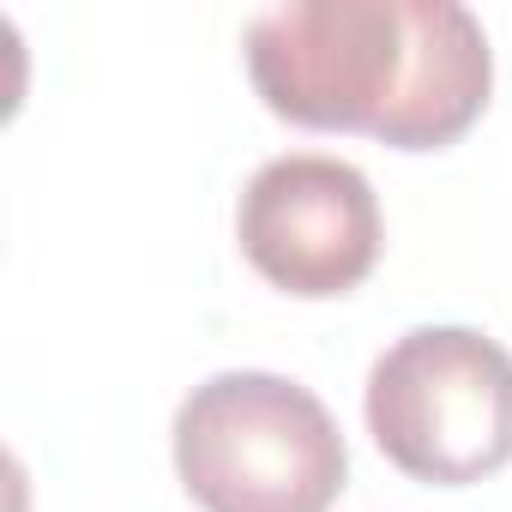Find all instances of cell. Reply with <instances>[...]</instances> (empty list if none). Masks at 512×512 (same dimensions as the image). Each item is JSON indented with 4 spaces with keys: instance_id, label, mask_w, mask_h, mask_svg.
Instances as JSON below:
<instances>
[{
    "instance_id": "6da1fadb",
    "label": "cell",
    "mask_w": 512,
    "mask_h": 512,
    "mask_svg": "<svg viewBox=\"0 0 512 512\" xmlns=\"http://www.w3.org/2000/svg\"><path fill=\"white\" fill-rule=\"evenodd\" d=\"M247 79L296 127L440 151L488 109L494 55L452 0H290L247 25Z\"/></svg>"
},
{
    "instance_id": "7a4b0ae2",
    "label": "cell",
    "mask_w": 512,
    "mask_h": 512,
    "mask_svg": "<svg viewBox=\"0 0 512 512\" xmlns=\"http://www.w3.org/2000/svg\"><path fill=\"white\" fill-rule=\"evenodd\" d=\"M175 470L205 512H332L350 452L308 386L235 368L175 410Z\"/></svg>"
},
{
    "instance_id": "3957f363",
    "label": "cell",
    "mask_w": 512,
    "mask_h": 512,
    "mask_svg": "<svg viewBox=\"0 0 512 512\" xmlns=\"http://www.w3.org/2000/svg\"><path fill=\"white\" fill-rule=\"evenodd\" d=\"M368 434L416 482L470 488L512 464V356L470 326L404 332L368 374Z\"/></svg>"
},
{
    "instance_id": "277c9868",
    "label": "cell",
    "mask_w": 512,
    "mask_h": 512,
    "mask_svg": "<svg viewBox=\"0 0 512 512\" xmlns=\"http://www.w3.org/2000/svg\"><path fill=\"white\" fill-rule=\"evenodd\" d=\"M235 235L272 290L326 302L350 296L380 266V199L356 163L296 151L247 181Z\"/></svg>"
}]
</instances>
